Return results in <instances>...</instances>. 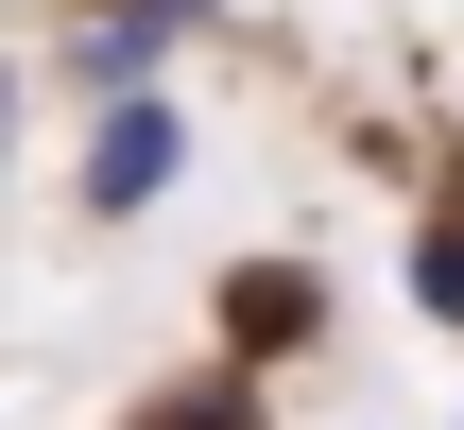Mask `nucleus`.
<instances>
[{"label": "nucleus", "instance_id": "f257e3e1", "mask_svg": "<svg viewBox=\"0 0 464 430\" xmlns=\"http://www.w3.org/2000/svg\"><path fill=\"white\" fill-rule=\"evenodd\" d=\"M172 172H189V121H172V86H103V138H86V207H103V224H138Z\"/></svg>", "mask_w": 464, "mask_h": 430}, {"label": "nucleus", "instance_id": "20e7f679", "mask_svg": "<svg viewBox=\"0 0 464 430\" xmlns=\"http://www.w3.org/2000/svg\"><path fill=\"white\" fill-rule=\"evenodd\" d=\"M413 310H448V327H464V241H413Z\"/></svg>", "mask_w": 464, "mask_h": 430}, {"label": "nucleus", "instance_id": "f03ea898", "mask_svg": "<svg viewBox=\"0 0 464 430\" xmlns=\"http://www.w3.org/2000/svg\"><path fill=\"white\" fill-rule=\"evenodd\" d=\"M189 17H207V0H86V69H103V86H138V52H172Z\"/></svg>", "mask_w": 464, "mask_h": 430}, {"label": "nucleus", "instance_id": "7ed1b4c3", "mask_svg": "<svg viewBox=\"0 0 464 430\" xmlns=\"http://www.w3.org/2000/svg\"><path fill=\"white\" fill-rule=\"evenodd\" d=\"M224 310H241V327H258V345H293V327H310V276H293V259H258V276H241V293H224Z\"/></svg>", "mask_w": 464, "mask_h": 430}]
</instances>
